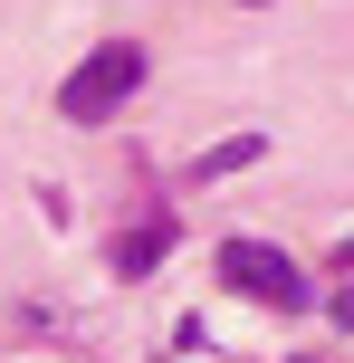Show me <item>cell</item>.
<instances>
[{
    "mask_svg": "<svg viewBox=\"0 0 354 363\" xmlns=\"http://www.w3.org/2000/svg\"><path fill=\"white\" fill-rule=\"evenodd\" d=\"M134 86H144V48H134V38H106V48L57 86V115H67V125H106Z\"/></svg>",
    "mask_w": 354,
    "mask_h": 363,
    "instance_id": "cell-1",
    "label": "cell"
},
{
    "mask_svg": "<svg viewBox=\"0 0 354 363\" xmlns=\"http://www.w3.org/2000/svg\"><path fill=\"white\" fill-rule=\"evenodd\" d=\"M221 277H230L240 296H259V306H278V315H297V306H306V277L287 268L268 239H230V249H221Z\"/></svg>",
    "mask_w": 354,
    "mask_h": 363,
    "instance_id": "cell-2",
    "label": "cell"
},
{
    "mask_svg": "<svg viewBox=\"0 0 354 363\" xmlns=\"http://www.w3.org/2000/svg\"><path fill=\"white\" fill-rule=\"evenodd\" d=\"M163 249H172V220H134V230L115 239V277H144V268H163Z\"/></svg>",
    "mask_w": 354,
    "mask_h": 363,
    "instance_id": "cell-3",
    "label": "cell"
},
{
    "mask_svg": "<svg viewBox=\"0 0 354 363\" xmlns=\"http://www.w3.org/2000/svg\"><path fill=\"white\" fill-rule=\"evenodd\" d=\"M240 163H259V134H230V144H211L201 163H192V182H221V172H240Z\"/></svg>",
    "mask_w": 354,
    "mask_h": 363,
    "instance_id": "cell-4",
    "label": "cell"
},
{
    "mask_svg": "<svg viewBox=\"0 0 354 363\" xmlns=\"http://www.w3.org/2000/svg\"><path fill=\"white\" fill-rule=\"evenodd\" d=\"M336 325H354V287H345V296H336Z\"/></svg>",
    "mask_w": 354,
    "mask_h": 363,
    "instance_id": "cell-5",
    "label": "cell"
},
{
    "mask_svg": "<svg viewBox=\"0 0 354 363\" xmlns=\"http://www.w3.org/2000/svg\"><path fill=\"white\" fill-rule=\"evenodd\" d=\"M297 363H316V354H297Z\"/></svg>",
    "mask_w": 354,
    "mask_h": 363,
    "instance_id": "cell-6",
    "label": "cell"
}]
</instances>
